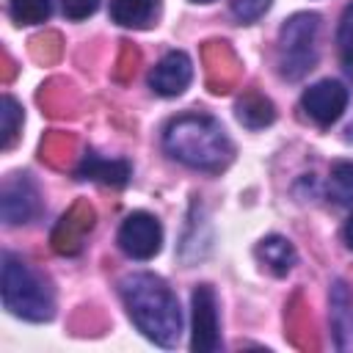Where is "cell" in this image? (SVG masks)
Segmentation results:
<instances>
[{
  "label": "cell",
  "mask_w": 353,
  "mask_h": 353,
  "mask_svg": "<svg viewBox=\"0 0 353 353\" xmlns=\"http://www.w3.org/2000/svg\"><path fill=\"white\" fill-rule=\"evenodd\" d=\"M328 199L347 207L353 204V160H339L328 174Z\"/></svg>",
  "instance_id": "obj_15"
},
{
  "label": "cell",
  "mask_w": 353,
  "mask_h": 353,
  "mask_svg": "<svg viewBox=\"0 0 353 353\" xmlns=\"http://www.w3.org/2000/svg\"><path fill=\"white\" fill-rule=\"evenodd\" d=\"M163 149L171 160L199 168V171H221L232 160V141L226 130L204 113H185L165 124Z\"/></svg>",
  "instance_id": "obj_2"
},
{
  "label": "cell",
  "mask_w": 353,
  "mask_h": 353,
  "mask_svg": "<svg viewBox=\"0 0 353 353\" xmlns=\"http://www.w3.org/2000/svg\"><path fill=\"white\" fill-rule=\"evenodd\" d=\"M3 306L30 323H44L55 314V301L44 279L11 251L3 254Z\"/></svg>",
  "instance_id": "obj_3"
},
{
  "label": "cell",
  "mask_w": 353,
  "mask_h": 353,
  "mask_svg": "<svg viewBox=\"0 0 353 353\" xmlns=\"http://www.w3.org/2000/svg\"><path fill=\"white\" fill-rule=\"evenodd\" d=\"M331 331L336 350H353V295L345 281H334L331 287Z\"/></svg>",
  "instance_id": "obj_10"
},
{
  "label": "cell",
  "mask_w": 353,
  "mask_h": 353,
  "mask_svg": "<svg viewBox=\"0 0 353 353\" xmlns=\"http://www.w3.org/2000/svg\"><path fill=\"white\" fill-rule=\"evenodd\" d=\"M193 80V63L182 50L165 52L149 72V88L160 97H179Z\"/></svg>",
  "instance_id": "obj_8"
},
{
  "label": "cell",
  "mask_w": 353,
  "mask_h": 353,
  "mask_svg": "<svg viewBox=\"0 0 353 353\" xmlns=\"http://www.w3.org/2000/svg\"><path fill=\"white\" fill-rule=\"evenodd\" d=\"M11 19L17 25H39L52 14V0H8Z\"/></svg>",
  "instance_id": "obj_16"
},
{
  "label": "cell",
  "mask_w": 353,
  "mask_h": 353,
  "mask_svg": "<svg viewBox=\"0 0 353 353\" xmlns=\"http://www.w3.org/2000/svg\"><path fill=\"white\" fill-rule=\"evenodd\" d=\"M135 328L160 347H174L182 334V312L171 287L154 273H130L119 284Z\"/></svg>",
  "instance_id": "obj_1"
},
{
  "label": "cell",
  "mask_w": 353,
  "mask_h": 353,
  "mask_svg": "<svg viewBox=\"0 0 353 353\" xmlns=\"http://www.w3.org/2000/svg\"><path fill=\"white\" fill-rule=\"evenodd\" d=\"M0 124H3V138H0V146L3 149H11L17 135H19V127H22V108L14 97H3L0 102Z\"/></svg>",
  "instance_id": "obj_17"
},
{
  "label": "cell",
  "mask_w": 353,
  "mask_h": 353,
  "mask_svg": "<svg viewBox=\"0 0 353 353\" xmlns=\"http://www.w3.org/2000/svg\"><path fill=\"white\" fill-rule=\"evenodd\" d=\"M237 119L248 130H259V127H268L276 119V110H273V102L270 99H265L262 94L251 91V94H245L237 102Z\"/></svg>",
  "instance_id": "obj_14"
},
{
  "label": "cell",
  "mask_w": 353,
  "mask_h": 353,
  "mask_svg": "<svg viewBox=\"0 0 353 353\" xmlns=\"http://www.w3.org/2000/svg\"><path fill=\"white\" fill-rule=\"evenodd\" d=\"M193 3H212V0H193Z\"/></svg>",
  "instance_id": "obj_22"
},
{
  "label": "cell",
  "mask_w": 353,
  "mask_h": 353,
  "mask_svg": "<svg viewBox=\"0 0 353 353\" xmlns=\"http://www.w3.org/2000/svg\"><path fill=\"white\" fill-rule=\"evenodd\" d=\"M163 245V226L149 212H132L119 226V248L132 259H152Z\"/></svg>",
  "instance_id": "obj_6"
},
{
  "label": "cell",
  "mask_w": 353,
  "mask_h": 353,
  "mask_svg": "<svg viewBox=\"0 0 353 353\" xmlns=\"http://www.w3.org/2000/svg\"><path fill=\"white\" fill-rule=\"evenodd\" d=\"M336 50H339L342 66L353 74V3L342 11L339 28H336Z\"/></svg>",
  "instance_id": "obj_18"
},
{
  "label": "cell",
  "mask_w": 353,
  "mask_h": 353,
  "mask_svg": "<svg viewBox=\"0 0 353 353\" xmlns=\"http://www.w3.org/2000/svg\"><path fill=\"white\" fill-rule=\"evenodd\" d=\"M268 8H270V0H232V14L243 25L256 22Z\"/></svg>",
  "instance_id": "obj_19"
},
{
  "label": "cell",
  "mask_w": 353,
  "mask_h": 353,
  "mask_svg": "<svg viewBox=\"0 0 353 353\" xmlns=\"http://www.w3.org/2000/svg\"><path fill=\"white\" fill-rule=\"evenodd\" d=\"M39 210H41L39 190L25 174H17L14 179L3 185V221L6 223L11 226L28 223L39 215Z\"/></svg>",
  "instance_id": "obj_9"
},
{
  "label": "cell",
  "mask_w": 353,
  "mask_h": 353,
  "mask_svg": "<svg viewBox=\"0 0 353 353\" xmlns=\"http://www.w3.org/2000/svg\"><path fill=\"white\" fill-rule=\"evenodd\" d=\"M193 309V334L190 350L193 353H215L221 350V320H218V301L210 284H199L190 295Z\"/></svg>",
  "instance_id": "obj_5"
},
{
  "label": "cell",
  "mask_w": 353,
  "mask_h": 353,
  "mask_svg": "<svg viewBox=\"0 0 353 353\" xmlns=\"http://www.w3.org/2000/svg\"><path fill=\"white\" fill-rule=\"evenodd\" d=\"M80 179H94L99 185H110V188H124L130 182V163L127 160H105L94 152H88L77 168Z\"/></svg>",
  "instance_id": "obj_11"
},
{
  "label": "cell",
  "mask_w": 353,
  "mask_h": 353,
  "mask_svg": "<svg viewBox=\"0 0 353 353\" xmlns=\"http://www.w3.org/2000/svg\"><path fill=\"white\" fill-rule=\"evenodd\" d=\"M345 243H347V248L353 251V215H350L347 223H345Z\"/></svg>",
  "instance_id": "obj_21"
},
{
  "label": "cell",
  "mask_w": 353,
  "mask_h": 353,
  "mask_svg": "<svg viewBox=\"0 0 353 353\" xmlns=\"http://www.w3.org/2000/svg\"><path fill=\"white\" fill-rule=\"evenodd\" d=\"M301 108L306 110V116L320 124V127H331L342 110L347 108V88L339 80H317L314 85H309L301 97Z\"/></svg>",
  "instance_id": "obj_7"
},
{
  "label": "cell",
  "mask_w": 353,
  "mask_h": 353,
  "mask_svg": "<svg viewBox=\"0 0 353 353\" xmlns=\"http://www.w3.org/2000/svg\"><path fill=\"white\" fill-rule=\"evenodd\" d=\"M61 6H63V14L69 17V19H85V17H91L94 11H97V6H99V0H61Z\"/></svg>",
  "instance_id": "obj_20"
},
{
  "label": "cell",
  "mask_w": 353,
  "mask_h": 353,
  "mask_svg": "<svg viewBox=\"0 0 353 353\" xmlns=\"http://www.w3.org/2000/svg\"><path fill=\"white\" fill-rule=\"evenodd\" d=\"M320 17L301 11L290 17L279 36V72L287 80H301L317 61Z\"/></svg>",
  "instance_id": "obj_4"
},
{
  "label": "cell",
  "mask_w": 353,
  "mask_h": 353,
  "mask_svg": "<svg viewBox=\"0 0 353 353\" xmlns=\"http://www.w3.org/2000/svg\"><path fill=\"white\" fill-rule=\"evenodd\" d=\"M157 14V0H113L110 19L121 28H146Z\"/></svg>",
  "instance_id": "obj_13"
},
{
  "label": "cell",
  "mask_w": 353,
  "mask_h": 353,
  "mask_svg": "<svg viewBox=\"0 0 353 353\" xmlns=\"http://www.w3.org/2000/svg\"><path fill=\"white\" fill-rule=\"evenodd\" d=\"M256 256H259V262H262L270 273H276V276H287V273L292 270L295 259H298L292 243H290L287 237H281V234H270V237L259 240Z\"/></svg>",
  "instance_id": "obj_12"
}]
</instances>
